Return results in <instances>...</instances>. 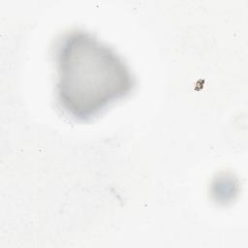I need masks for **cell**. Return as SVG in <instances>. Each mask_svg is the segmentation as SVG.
Here are the masks:
<instances>
[{"label": "cell", "mask_w": 248, "mask_h": 248, "mask_svg": "<svg viewBox=\"0 0 248 248\" xmlns=\"http://www.w3.org/2000/svg\"><path fill=\"white\" fill-rule=\"evenodd\" d=\"M57 98L72 117L87 120L132 90L134 79L124 61L83 31L66 35L57 49Z\"/></svg>", "instance_id": "1"}]
</instances>
